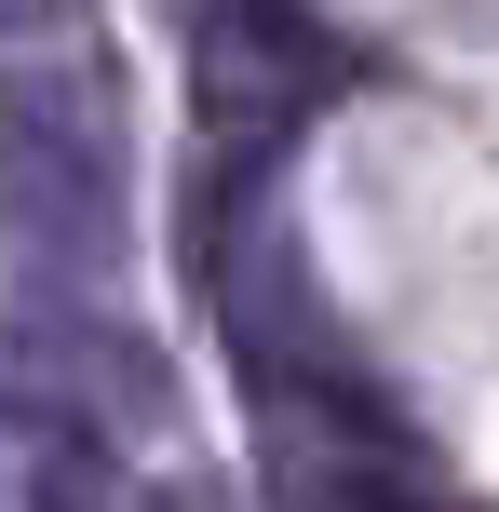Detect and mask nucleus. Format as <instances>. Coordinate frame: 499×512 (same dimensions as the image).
I'll use <instances>...</instances> for the list:
<instances>
[{"label":"nucleus","mask_w":499,"mask_h":512,"mask_svg":"<svg viewBox=\"0 0 499 512\" xmlns=\"http://www.w3.org/2000/svg\"><path fill=\"white\" fill-rule=\"evenodd\" d=\"M0 189H14V216H27L54 256H108V230H122L108 122H95L54 68H14V81H0Z\"/></svg>","instance_id":"1"},{"label":"nucleus","mask_w":499,"mask_h":512,"mask_svg":"<svg viewBox=\"0 0 499 512\" xmlns=\"http://www.w3.org/2000/svg\"><path fill=\"white\" fill-rule=\"evenodd\" d=\"M54 14H68V0H0V27H14V41H27V27H54Z\"/></svg>","instance_id":"2"}]
</instances>
